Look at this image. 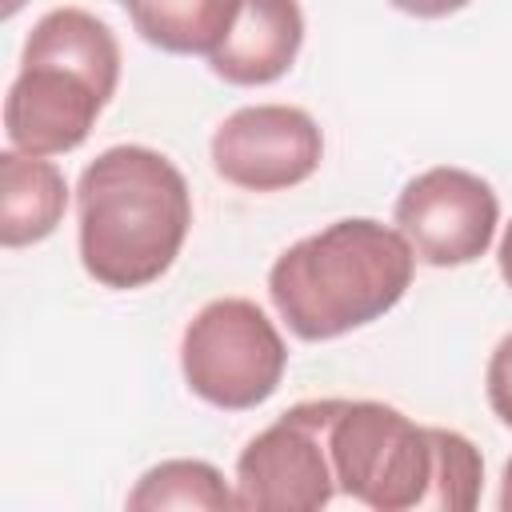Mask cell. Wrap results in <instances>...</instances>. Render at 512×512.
Wrapping results in <instances>:
<instances>
[{
    "instance_id": "cell-3",
    "label": "cell",
    "mask_w": 512,
    "mask_h": 512,
    "mask_svg": "<svg viewBox=\"0 0 512 512\" xmlns=\"http://www.w3.org/2000/svg\"><path fill=\"white\" fill-rule=\"evenodd\" d=\"M344 496L376 512H468L480 504L484 456L452 428H424L380 400H340L328 428Z\"/></svg>"
},
{
    "instance_id": "cell-15",
    "label": "cell",
    "mask_w": 512,
    "mask_h": 512,
    "mask_svg": "<svg viewBox=\"0 0 512 512\" xmlns=\"http://www.w3.org/2000/svg\"><path fill=\"white\" fill-rule=\"evenodd\" d=\"M496 264H500L504 284L512 288V220L504 224V236H500V248H496Z\"/></svg>"
},
{
    "instance_id": "cell-14",
    "label": "cell",
    "mask_w": 512,
    "mask_h": 512,
    "mask_svg": "<svg viewBox=\"0 0 512 512\" xmlns=\"http://www.w3.org/2000/svg\"><path fill=\"white\" fill-rule=\"evenodd\" d=\"M396 12H408L416 20H440V16H452L460 8H468L472 0H388Z\"/></svg>"
},
{
    "instance_id": "cell-2",
    "label": "cell",
    "mask_w": 512,
    "mask_h": 512,
    "mask_svg": "<svg viewBox=\"0 0 512 512\" xmlns=\"http://www.w3.org/2000/svg\"><path fill=\"white\" fill-rule=\"evenodd\" d=\"M416 272L400 228L344 216L288 244L268 268V296L292 336L316 344L348 336L392 312Z\"/></svg>"
},
{
    "instance_id": "cell-9",
    "label": "cell",
    "mask_w": 512,
    "mask_h": 512,
    "mask_svg": "<svg viewBox=\"0 0 512 512\" xmlns=\"http://www.w3.org/2000/svg\"><path fill=\"white\" fill-rule=\"evenodd\" d=\"M304 12L300 0H244L240 20L224 48L208 56V68L236 88L276 84L300 56Z\"/></svg>"
},
{
    "instance_id": "cell-11",
    "label": "cell",
    "mask_w": 512,
    "mask_h": 512,
    "mask_svg": "<svg viewBox=\"0 0 512 512\" xmlns=\"http://www.w3.org/2000/svg\"><path fill=\"white\" fill-rule=\"evenodd\" d=\"M244 0H128L144 44L172 56H216L240 20Z\"/></svg>"
},
{
    "instance_id": "cell-8",
    "label": "cell",
    "mask_w": 512,
    "mask_h": 512,
    "mask_svg": "<svg viewBox=\"0 0 512 512\" xmlns=\"http://www.w3.org/2000/svg\"><path fill=\"white\" fill-rule=\"evenodd\" d=\"M212 168L244 192H284L304 184L324 160L320 124L296 104H244L212 132Z\"/></svg>"
},
{
    "instance_id": "cell-5",
    "label": "cell",
    "mask_w": 512,
    "mask_h": 512,
    "mask_svg": "<svg viewBox=\"0 0 512 512\" xmlns=\"http://www.w3.org/2000/svg\"><path fill=\"white\" fill-rule=\"evenodd\" d=\"M288 344L248 296L208 300L180 336V372L192 396L224 412L260 408L284 380Z\"/></svg>"
},
{
    "instance_id": "cell-17",
    "label": "cell",
    "mask_w": 512,
    "mask_h": 512,
    "mask_svg": "<svg viewBox=\"0 0 512 512\" xmlns=\"http://www.w3.org/2000/svg\"><path fill=\"white\" fill-rule=\"evenodd\" d=\"M24 4H28V0H0V16H4V20H12V16L24 8Z\"/></svg>"
},
{
    "instance_id": "cell-12",
    "label": "cell",
    "mask_w": 512,
    "mask_h": 512,
    "mask_svg": "<svg viewBox=\"0 0 512 512\" xmlns=\"http://www.w3.org/2000/svg\"><path fill=\"white\" fill-rule=\"evenodd\" d=\"M132 512L160 508H236V492L224 484V472L208 460H160L128 492Z\"/></svg>"
},
{
    "instance_id": "cell-10",
    "label": "cell",
    "mask_w": 512,
    "mask_h": 512,
    "mask_svg": "<svg viewBox=\"0 0 512 512\" xmlns=\"http://www.w3.org/2000/svg\"><path fill=\"white\" fill-rule=\"evenodd\" d=\"M68 208V180L48 156L0 152V244L28 248L48 240Z\"/></svg>"
},
{
    "instance_id": "cell-16",
    "label": "cell",
    "mask_w": 512,
    "mask_h": 512,
    "mask_svg": "<svg viewBox=\"0 0 512 512\" xmlns=\"http://www.w3.org/2000/svg\"><path fill=\"white\" fill-rule=\"evenodd\" d=\"M496 508H500V512H512V460H504V472H500V496H496Z\"/></svg>"
},
{
    "instance_id": "cell-13",
    "label": "cell",
    "mask_w": 512,
    "mask_h": 512,
    "mask_svg": "<svg viewBox=\"0 0 512 512\" xmlns=\"http://www.w3.org/2000/svg\"><path fill=\"white\" fill-rule=\"evenodd\" d=\"M484 392H488V408L496 412V420L504 428H512V332L500 336V344L488 356Z\"/></svg>"
},
{
    "instance_id": "cell-4",
    "label": "cell",
    "mask_w": 512,
    "mask_h": 512,
    "mask_svg": "<svg viewBox=\"0 0 512 512\" xmlns=\"http://www.w3.org/2000/svg\"><path fill=\"white\" fill-rule=\"evenodd\" d=\"M120 84V44L84 8L44 12L20 52V72L4 96L8 144L28 156L76 152Z\"/></svg>"
},
{
    "instance_id": "cell-7",
    "label": "cell",
    "mask_w": 512,
    "mask_h": 512,
    "mask_svg": "<svg viewBox=\"0 0 512 512\" xmlns=\"http://www.w3.org/2000/svg\"><path fill=\"white\" fill-rule=\"evenodd\" d=\"M392 220L420 264L460 268L492 248L500 200L484 176L456 164H436L404 184Z\"/></svg>"
},
{
    "instance_id": "cell-18",
    "label": "cell",
    "mask_w": 512,
    "mask_h": 512,
    "mask_svg": "<svg viewBox=\"0 0 512 512\" xmlns=\"http://www.w3.org/2000/svg\"><path fill=\"white\" fill-rule=\"evenodd\" d=\"M124 4H128V0H124Z\"/></svg>"
},
{
    "instance_id": "cell-1",
    "label": "cell",
    "mask_w": 512,
    "mask_h": 512,
    "mask_svg": "<svg viewBox=\"0 0 512 512\" xmlns=\"http://www.w3.org/2000/svg\"><path fill=\"white\" fill-rule=\"evenodd\" d=\"M192 228L184 172L156 148L116 144L76 180V240L84 272L112 292L160 280Z\"/></svg>"
},
{
    "instance_id": "cell-6",
    "label": "cell",
    "mask_w": 512,
    "mask_h": 512,
    "mask_svg": "<svg viewBox=\"0 0 512 512\" xmlns=\"http://www.w3.org/2000/svg\"><path fill=\"white\" fill-rule=\"evenodd\" d=\"M340 400H304L280 412L236 456V508L320 512L340 492L328 452V428Z\"/></svg>"
}]
</instances>
